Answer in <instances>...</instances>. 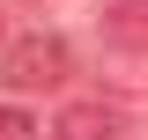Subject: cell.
Here are the masks:
<instances>
[{"mask_svg": "<svg viewBox=\"0 0 148 140\" xmlns=\"http://www.w3.org/2000/svg\"><path fill=\"white\" fill-rule=\"evenodd\" d=\"M67 74H74V52H67V37H52V30H30V37H15V44H8V59H0V81L15 88V96L59 88Z\"/></svg>", "mask_w": 148, "mask_h": 140, "instance_id": "cell-1", "label": "cell"}, {"mask_svg": "<svg viewBox=\"0 0 148 140\" xmlns=\"http://www.w3.org/2000/svg\"><path fill=\"white\" fill-rule=\"evenodd\" d=\"M45 140H119V111L111 103H67Z\"/></svg>", "mask_w": 148, "mask_h": 140, "instance_id": "cell-2", "label": "cell"}, {"mask_svg": "<svg viewBox=\"0 0 148 140\" xmlns=\"http://www.w3.org/2000/svg\"><path fill=\"white\" fill-rule=\"evenodd\" d=\"M104 37L111 44H133V52H148V0H119L104 15Z\"/></svg>", "mask_w": 148, "mask_h": 140, "instance_id": "cell-3", "label": "cell"}, {"mask_svg": "<svg viewBox=\"0 0 148 140\" xmlns=\"http://www.w3.org/2000/svg\"><path fill=\"white\" fill-rule=\"evenodd\" d=\"M0 140H45V133H37V118H30V111L0 103Z\"/></svg>", "mask_w": 148, "mask_h": 140, "instance_id": "cell-4", "label": "cell"}]
</instances>
